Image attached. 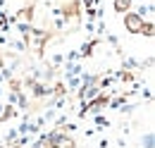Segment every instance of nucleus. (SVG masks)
I'll return each instance as SVG.
<instances>
[{"label": "nucleus", "instance_id": "obj_1", "mask_svg": "<svg viewBox=\"0 0 155 148\" xmlns=\"http://www.w3.org/2000/svg\"><path fill=\"white\" fill-rule=\"evenodd\" d=\"M124 26H127L129 34H141V29H143V19L138 17L136 12H129V15H124Z\"/></svg>", "mask_w": 155, "mask_h": 148}, {"label": "nucleus", "instance_id": "obj_2", "mask_svg": "<svg viewBox=\"0 0 155 148\" xmlns=\"http://www.w3.org/2000/svg\"><path fill=\"white\" fill-rule=\"evenodd\" d=\"M131 2H134V0H115V10L117 12H129Z\"/></svg>", "mask_w": 155, "mask_h": 148}, {"label": "nucleus", "instance_id": "obj_3", "mask_svg": "<svg viewBox=\"0 0 155 148\" xmlns=\"http://www.w3.org/2000/svg\"><path fill=\"white\" fill-rule=\"evenodd\" d=\"M146 148H153V134L146 136Z\"/></svg>", "mask_w": 155, "mask_h": 148}]
</instances>
